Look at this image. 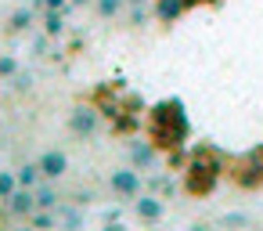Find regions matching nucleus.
<instances>
[{
  "mask_svg": "<svg viewBox=\"0 0 263 231\" xmlns=\"http://www.w3.org/2000/svg\"><path fill=\"white\" fill-rule=\"evenodd\" d=\"M187 134H191V123H187V112H184V101L180 98H166V101H159L148 112V137L155 141L159 152L184 148L187 145Z\"/></svg>",
  "mask_w": 263,
  "mask_h": 231,
  "instance_id": "obj_1",
  "label": "nucleus"
},
{
  "mask_svg": "<svg viewBox=\"0 0 263 231\" xmlns=\"http://www.w3.org/2000/svg\"><path fill=\"white\" fill-rule=\"evenodd\" d=\"M184 173H187V191L191 195H209L216 188L220 173H223V163H220V155L213 148H198Z\"/></svg>",
  "mask_w": 263,
  "mask_h": 231,
  "instance_id": "obj_2",
  "label": "nucleus"
},
{
  "mask_svg": "<svg viewBox=\"0 0 263 231\" xmlns=\"http://www.w3.org/2000/svg\"><path fill=\"white\" fill-rule=\"evenodd\" d=\"M98 123H101V109H94V105H80L69 116V130L80 134V137H90L98 130Z\"/></svg>",
  "mask_w": 263,
  "mask_h": 231,
  "instance_id": "obj_3",
  "label": "nucleus"
},
{
  "mask_svg": "<svg viewBox=\"0 0 263 231\" xmlns=\"http://www.w3.org/2000/svg\"><path fill=\"white\" fill-rule=\"evenodd\" d=\"M108 188L119 199H137L141 195V173L137 170H112L108 173Z\"/></svg>",
  "mask_w": 263,
  "mask_h": 231,
  "instance_id": "obj_4",
  "label": "nucleus"
},
{
  "mask_svg": "<svg viewBox=\"0 0 263 231\" xmlns=\"http://www.w3.org/2000/svg\"><path fill=\"white\" fill-rule=\"evenodd\" d=\"M231 177H234L238 188H259V184H263V159H259L256 152H249V159H245L238 170H231Z\"/></svg>",
  "mask_w": 263,
  "mask_h": 231,
  "instance_id": "obj_5",
  "label": "nucleus"
},
{
  "mask_svg": "<svg viewBox=\"0 0 263 231\" xmlns=\"http://www.w3.org/2000/svg\"><path fill=\"white\" fill-rule=\"evenodd\" d=\"M36 163H40V173H44L47 181H58V177L69 173V155H65L62 148H47Z\"/></svg>",
  "mask_w": 263,
  "mask_h": 231,
  "instance_id": "obj_6",
  "label": "nucleus"
},
{
  "mask_svg": "<svg viewBox=\"0 0 263 231\" xmlns=\"http://www.w3.org/2000/svg\"><path fill=\"white\" fill-rule=\"evenodd\" d=\"M8 209L15 213V217H29V213H36L40 209V202H36V188H15V195L8 199Z\"/></svg>",
  "mask_w": 263,
  "mask_h": 231,
  "instance_id": "obj_7",
  "label": "nucleus"
},
{
  "mask_svg": "<svg viewBox=\"0 0 263 231\" xmlns=\"http://www.w3.org/2000/svg\"><path fill=\"white\" fill-rule=\"evenodd\" d=\"M155 159H159V148H155V141L152 137H137L134 145H130V163L134 166H141V170H152L155 166Z\"/></svg>",
  "mask_w": 263,
  "mask_h": 231,
  "instance_id": "obj_8",
  "label": "nucleus"
},
{
  "mask_svg": "<svg viewBox=\"0 0 263 231\" xmlns=\"http://www.w3.org/2000/svg\"><path fill=\"white\" fill-rule=\"evenodd\" d=\"M134 213H137L144 224H155V220H162V213H166V202H162L159 195H141V199L134 202Z\"/></svg>",
  "mask_w": 263,
  "mask_h": 231,
  "instance_id": "obj_9",
  "label": "nucleus"
},
{
  "mask_svg": "<svg viewBox=\"0 0 263 231\" xmlns=\"http://www.w3.org/2000/svg\"><path fill=\"white\" fill-rule=\"evenodd\" d=\"M184 11H187L184 0H155V19H159L162 26H173Z\"/></svg>",
  "mask_w": 263,
  "mask_h": 231,
  "instance_id": "obj_10",
  "label": "nucleus"
},
{
  "mask_svg": "<svg viewBox=\"0 0 263 231\" xmlns=\"http://www.w3.org/2000/svg\"><path fill=\"white\" fill-rule=\"evenodd\" d=\"M33 22H36L33 8H15V11H11V19H8V33H26Z\"/></svg>",
  "mask_w": 263,
  "mask_h": 231,
  "instance_id": "obj_11",
  "label": "nucleus"
},
{
  "mask_svg": "<svg viewBox=\"0 0 263 231\" xmlns=\"http://www.w3.org/2000/svg\"><path fill=\"white\" fill-rule=\"evenodd\" d=\"M44 33H47L51 40L65 37V11H47V8H44Z\"/></svg>",
  "mask_w": 263,
  "mask_h": 231,
  "instance_id": "obj_12",
  "label": "nucleus"
},
{
  "mask_svg": "<svg viewBox=\"0 0 263 231\" xmlns=\"http://www.w3.org/2000/svg\"><path fill=\"white\" fill-rule=\"evenodd\" d=\"M15 173H18V184H22V188H36V184L44 181V173H40V163H26V166H18Z\"/></svg>",
  "mask_w": 263,
  "mask_h": 231,
  "instance_id": "obj_13",
  "label": "nucleus"
},
{
  "mask_svg": "<svg viewBox=\"0 0 263 231\" xmlns=\"http://www.w3.org/2000/svg\"><path fill=\"white\" fill-rule=\"evenodd\" d=\"M36 202H40V209H58V188L54 184H36Z\"/></svg>",
  "mask_w": 263,
  "mask_h": 231,
  "instance_id": "obj_14",
  "label": "nucleus"
},
{
  "mask_svg": "<svg viewBox=\"0 0 263 231\" xmlns=\"http://www.w3.org/2000/svg\"><path fill=\"white\" fill-rule=\"evenodd\" d=\"M15 188H18V173L15 170H0V199H11L15 195Z\"/></svg>",
  "mask_w": 263,
  "mask_h": 231,
  "instance_id": "obj_15",
  "label": "nucleus"
},
{
  "mask_svg": "<svg viewBox=\"0 0 263 231\" xmlns=\"http://www.w3.org/2000/svg\"><path fill=\"white\" fill-rule=\"evenodd\" d=\"M26 220H29V227H54V224H58V213H54V209H36V213H29Z\"/></svg>",
  "mask_w": 263,
  "mask_h": 231,
  "instance_id": "obj_16",
  "label": "nucleus"
},
{
  "mask_svg": "<svg viewBox=\"0 0 263 231\" xmlns=\"http://www.w3.org/2000/svg\"><path fill=\"white\" fill-rule=\"evenodd\" d=\"M94 8H98L101 19H116V15L126 8V0H94Z\"/></svg>",
  "mask_w": 263,
  "mask_h": 231,
  "instance_id": "obj_17",
  "label": "nucleus"
},
{
  "mask_svg": "<svg viewBox=\"0 0 263 231\" xmlns=\"http://www.w3.org/2000/svg\"><path fill=\"white\" fill-rule=\"evenodd\" d=\"M18 73V58L15 55H0V80H15Z\"/></svg>",
  "mask_w": 263,
  "mask_h": 231,
  "instance_id": "obj_18",
  "label": "nucleus"
},
{
  "mask_svg": "<svg viewBox=\"0 0 263 231\" xmlns=\"http://www.w3.org/2000/svg\"><path fill=\"white\" fill-rule=\"evenodd\" d=\"M152 188H155V191H162V195H173V191H177V181H173V177H155V181H152Z\"/></svg>",
  "mask_w": 263,
  "mask_h": 231,
  "instance_id": "obj_19",
  "label": "nucleus"
},
{
  "mask_svg": "<svg viewBox=\"0 0 263 231\" xmlns=\"http://www.w3.org/2000/svg\"><path fill=\"white\" fill-rule=\"evenodd\" d=\"M144 19H148V4H134L130 8V26H144Z\"/></svg>",
  "mask_w": 263,
  "mask_h": 231,
  "instance_id": "obj_20",
  "label": "nucleus"
},
{
  "mask_svg": "<svg viewBox=\"0 0 263 231\" xmlns=\"http://www.w3.org/2000/svg\"><path fill=\"white\" fill-rule=\"evenodd\" d=\"M33 4H40L47 11H69V0H33Z\"/></svg>",
  "mask_w": 263,
  "mask_h": 231,
  "instance_id": "obj_21",
  "label": "nucleus"
},
{
  "mask_svg": "<svg viewBox=\"0 0 263 231\" xmlns=\"http://www.w3.org/2000/svg\"><path fill=\"white\" fill-rule=\"evenodd\" d=\"M33 87V73H15V91H29Z\"/></svg>",
  "mask_w": 263,
  "mask_h": 231,
  "instance_id": "obj_22",
  "label": "nucleus"
},
{
  "mask_svg": "<svg viewBox=\"0 0 263 231\" xmlns=\"http://www.w3.org/2000/svg\"><path fill=\"white\" fill-rule=\"evenodd\" d=\"M223 224H245V217H241V213H227Z\"/></svg>",
  "mask_w": 263,
  "mask_h": 231,
  "instance_id": "obj_23",
  "label": "nucleus"
},
{
  "mask_svg": "<svg viewBox=\"0 0 263 231\" xmlns=\"http://www.w3.org/2000/svg\"><path fill=\"white\" fill-rule=\"evenodd\" d=\"M87 4H94V0H69V8H87Z\"/></svg>",
  "mask_w": 263,
  "mask_h": 231,
  "instance_id": "obj_24",
  "label": "nucleus"
},
{
  "mask_svg": "<svg viewBox=\"0 0 263 231\" xmlns=\"http://www.w3.org/2000/svg\"><path fill=\"white\" fill-rule=\"evenodd\" d=\"M184 4H187V8H198V4H205V0H184Z\"/></svg>",
  "mask_w": 263,
  "mask_h": 231,
  "instance_id": "obj_25",
  "label": "nucleus"
},
{
  "mask_svg": "<svg viewBox=\"0 0 263 231\" xmlns=\"http://www.w3.org/2000/svg\"><path fill=\"white\" fill-rule=\"evenodd\" d=\"M126 4H130V8H134V4H148V0H126Z\"/></svg>",
  "mask_w": 263,
  "mask_h": 231,
  "instance_id": "obj_26",
  "label": "nucleus"
},
{
  "mask_svg": "<svg viewBox=\"0 0 263 231\" xmlns=\"http://www.w3.org/2000/svg\"><path fill=\"white\" fill-rule=\"evenodd\" d=\"M205 4H220V0H205Z\"/></svg>",
  "mask_w": 263,
  "mask_h": 231,
  "instance_id": "obj_27",
  "label": "nucleus"
},
{
  "mask_svg": "<svg viewBox=\"0 0 263 231\" xmlns=\"http://www.w3.org/2000/svg\"><path fill=\"white\" fill-rule=\"evenodd\" d=\"M0 109H4V101H0Z\"/></svg>",
  "mask_w": 263,
  "mask_h": 231,
  "instance_id": "obj_28",
  "label": "nucleus"
}]
</instances>
